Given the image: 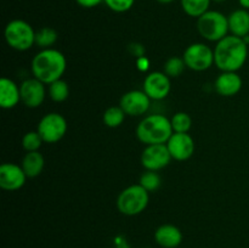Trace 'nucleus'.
Instances as JSON below:
<instances>
[{"label": "nucleus", "mask_w": 249, "mask_h": 248, "mask_svg": "<svg viewBox=\"0 0 249 248\" xmlns=\"http://www.w3.org/2000/svg\"><path fill=\"white\" fill-rule=\"evenodd\" d=\"M238 2H240V5L242 9L249 10V0H238Z\"/></svg>", "instance_id": "c756f323"}, {"label": "nucleus", "mask_w": 249, "mask_h": 248, "mask_svg": "<svg viewBox=\"0 0 249 248\" xmlns=\"http://www.w3.org/2000/svg\"><path fill=\"white\" fill-rule=\"evenodd\" d=\"M44 142L55 143L65 136L67 131V122L61 114L48 113L40 119L36 129Z\"/></svg>", "instance_id": "6e6552de"}, {"label": "nucleus", "mask_w": 249, "mask_h": 248, "mask_svg": "<svg viewBox=\"0 0 249 248\" xmlns=\"http://www.w3.org/2000/svg\"><path fill=\"white\" fill-rule=\"evenodd\" d=\"M212 1H214V2H218V4H220V2H224V1H226V0H212Z\"/></svg>", "instance_id": "2f4dec72"}, {"label": "nucleus", "mask_w": 249, "mask_h": 248, "mask_svg": "<svg viewBox=\"0 0 249 248\" xmlns=\"http://www.w3.org/2000/svg\"><path fill=\"white\" fill-rule=\"evenodd\" d=\"M172 122L163 114H150L139 123L136 136L146 145L167 143L173 135Z\"/></svg>", "instance_id": "7ed1b4c3"}, {"label": "nucleus", "mask_w": 249, "mask_h": 248, "mask_svg": "<svg viewBox=\"0 0 249 248\" xmlns=\"http://www.w3.org/2000/svg\"><path fill=\"white\" fill-rule=\"evenodd\" d=\"M148 201L150 196L147 190L143 189L140 184L130 185L119 194L117 198V208L124 215H138L145 211Z\"/></svg>", "instance_id": "39448f33"}, {"label": "nucleus", "mask_w": 249, "mask_h": 248, "mask_svg": "<svg viewBox=\"0 0 249 248\" xmlns=\"http://www.w3.org/2000/svg\"><path fill=\"white\" fill-rule=\"evenodd\" d=\"M155 240L163 248H177L182 242V232L175 225L164 224L156 230Z\"/></svg>", "instance_id": "dca6fc26"}, {"label": "nucleus", "mask_w": 249, "mask_h": 248, "mask_svg": "<svg viewBox=\"0 0 249 248\" xmlns=\"http://www.w3.org/2000/svg\"><path fill=\"white\" fill-rule=\"evenodd\" d=\"M229 18V31L231 34L240 38H246L249 34V11L246 9H237L231 12Z\"/></svg>", "instance_id": "a211bd4d"}, {"label": "nucleus", "mask_w": 249, "mask_h": 248, "mask_svg": "<svg viewBox=\"0 0 249 248\" xmlns=\"http://www.w3.org/2000/svg\"><path fill=\"white\" fill-rule=\"evenodd\" d=\"M4 35L7 45L17 51H26L36 44V32L23 19L10 21L5 27Z\"/></svg>", "instance_id": "423d86ee"}, {"label": "nucleus", "mask_w": 249, "mask_h": 248, "mask_svg": "<svg viewBox=\"0 0 249 248\" xmlns=\"http://www.w3.org/2000/svg\"><path fill=\"white\" fill-rule=\"evenodd\" d=\"M197 29L206 40L218 43L228 35L229 18L223 12L208 10L197 18Z\"/></svg>", "instance_id": "20e7f679"}, {"label": "nucleus", "mask_w": 249, "mask_h": 248, "mask_svg": "<svg viewBox=\"0 0 249 248\" xmlns=\"http://www.w3.org/2000/svg\"><path fill=\"white\" fill-rule=\"evenodd\" d=\"M185 67H186V63H185L184 58L174 56V57L168 58L167 62L164 63L163 72L169 78H178L182 74V72L185 71Z\"/></svg>", "instance_id": "b1692460"}, {"label": "nucleus", "mask_w": 249, "mask_h": 248, "mask_svg": "<svg viewBox=\"0 0 249 248\" xmlns=\"http://www.w3.org/2000/svg\"><path fill=\"white\" fill-rule=\"evenodd\" d=\"M43 142V139L38 131H28L27 134H24L23 139H22V146L27 152L38 151Z\"/></svg>", "instance_id": "bb28decb"}, {"label": "nucleus", "mask_w": 249, "mask_h": 248, "mask_svg": "<svg viewBox=\"0 0 249 248\" xmlns=\"http://www.w3.org/2000/svg\"><path fill=\"white\" fill-rule=\"evenodd\" d=\"M67 67L65 55L56 49H43L32 61V72L34 78L44 84H51L61 79Z\"/></svg>", "instance_id": "f03ea898"}, {"label": "nucleus", "mask_w": 249, "mask_h": 248, "mask_svg": "<svg viewBox=\"0 0 249 248\" xmlns=\"http://www.w3.org/2000/svg\"><path fill=\"white\" fill-rule=\"evenodd\" d=\"M167 147L173 159L186 160L194 155L195 141L187 133H173L168 140Z\"/></svg>", "instance_id": "f8f14e48"}, {"label": "nucleus", "mask_w": 249, "mask_h": 248, "mask_svg": "<svg viewBox=\"0 0 249 248\" xmlns=\"http://www.w3.org/2000/svg\"><path fill=\"white\" fill-rule=\"evenodd\" d=\"M214 87L216 92L221 96H233L242 88V78L237 74V72H223L216 78Z\"/></svg>", "instance_id": "2eb2a0df"}, {"label": "nucleus", "mask_w": 249, "mask_h": 248, "mask_svg": "<svg viewBox=\"0 0 249 248\" xmlns=\"http://www.w3.org/2000/svg\"><path fill=\"white\" fill-rule=\"evenodd\" d=\"M174 133H187L191 129L192 119L185 112H178L170 119Z\"/></svg>", "instance_id": "393cba45"}, {"label": "nucleus", "mask_w": 249, "mask_h": 248, "mask_svg": "<svg viewBox=\"0 0 249 248\" xmlns=\"http://www.w3.org/2000/svg\"><path fill=\"white\" fill-rule=\"evenodd\" d=\"M44 160L43 155L39 151H32V152H27L26 156L22 159V169L26 173L27 177H36L43 172Z\"/></svg>", "instance_id": "6ab92c4d"}, {"label": "nucleus", "mask_w": 249, "mask_h": 248, "mask_svg": "<svg viewBox=\"0 0 249 248\" xmlns=\"http://www.w3.org/2000/svg\"><path fill=\"white\" fill-rule=\"evenodd\" d=\"M157 2H160V4H170V2H173L174 0H156Z\"/></svg>", "instance_id": "7c9ffc66"}, {"label": "nucleus", "mask_w": 249, "mask_h": 248, "mask_svg": "<svg viewBox=\"0 0 249 248\" xmlns=\"http://www.w3.org/2000/svg\"><path fill=\"white\" fill-rule=\"evenodd\" d=\"M57 32L50 27H43L36 32V44L41 49H50L57 40Z\"/></svg>", "instance_id": "4be33fe9"}, {"label": "nucleus", "mask_w": 249, "mask_h": 248, "mask_svg": "<svg viewBox=\"0 0 249 248\" xmlns=\"http://www.w3.org/2000/svg\"><path fill=\"white\" fill-rule=\"evenodd\" d=\"M212 0H180L182 10L190 17H201L206 14L211 6Z\"/></svg>", "instance_id": "aec40b11"}, {"label": "nucleus", "mask_w": 249, "mask_h": 248, "mask_svg": "<svg viewBox=\"0 0 249 248\" xmlns=\"http://www.w3.org/2000/svg\"><path fill=\"white\" fill-rule=\"evenodd\" d=\"M49 95L51 100L55 102H63L68 99L70 95V87L67 83L62 79H58L56 82L49 84Z\"/></svg>", "instance_id": "5701e85b"}, {"label": "nucleus", "mask_w": 249, "mask_h": 248, "mask_svg": "<svg viewBox=\"0 0 249 248\" xmlns=\"http://www.w3.org/2000/svg\"><path fill=\"white\" fill-rule=\"evenodd\" d=\"M143 91L151 100L165 99L170 92V78L164 72H152L143 80Z\"/></svg>", "instance_id": "9b49d317"}, {"label": "nucleus", "mask_w": 249, "mask_h": 248, "mask_svg": "<svg viewBox=\"0 0 249 248\" xmlns=\"http://www.w3.org/2000/svg\"><path fill=\"white\" fill-rule=\"evenodd\" d=\"M151 99L147 96L145 91L141 90H131V91L125 92L121 97L119 106L122 107L126 116H141L146 113L150 108Z\"/></svg>", "instance_id": "9d476101"}, {"label": "nucleus", "mask_w": 249, "mask_h": 248, "mask_svg": "<svg viewBox=\"0 0 249 248\" xmlns=\"http://www.w3.org/2000/svg\"><path fill=\"white\" fill-rule=\"evenodd\" d=\"M75 2L85 9H91V7L99 6L101 2H104V0H75Z\"/></svg>", "instance_id": "c85d7f7f"}, {"label": "nucleus", "mask_w": 249, "mask_h": 248, "mask_svg": "<svg viewBox=\"0 0 249 248\" xmlns=\"http://www.w3.org/2000/svg\"><path fill=\"white\" fill-rule=\"evenodd\" d=\"M104 2L109 10L122 14L129 11L135 4V0H104Z\"/></svg>", "instance_id": "cd10ccee"}, {"label": "nucleus", "mask_w": 249, "mask_h": 248, "mask_svg": "<svg viewBox=\"0 0 249 248\" xmlns=\"http://www.w3.org/2000/svg\"><path fill=\"white\" fill-rule=\"evenodd\" d=\"M21 101L29 108H36L43 104L45 99V87L44 83L36 78H31L22 82L19 85Z\"/></svg>", "instance_id": "ddd939ff"}, {"label": "nucleus", "mask_w": 249, "mask_h": 248, "mask_svg": "<svg viewBox=\"0 0 249 248\" xmlns=\"http://www.w3.org/2000/svg\"><path fill=\"white\" fill-rule=\"evenodd\" d=\"M125 118V112L122 109L121 106H112L105 111L102 121H104L105 125L108 128H117L121 125Z\"/></svg>", "instance_id": "412c9836"}, {"label": "nucleus", "mask_w": 249, "mask_h": 248, "mask_svg": "<svg viewBox=\"0 0 249 248\" xmlns=\"http://www.w3.org/2000/svg\"><path fill=\"white\" fill-rule=\"evenodd\" d=\"M160 184H162V180H160L158 173L155 170H146L140 177V185L148 192L160 189Z\"/></svg>", "instance_id": "a878e982"}, {"label": "nucleus", "mask_w": 249, "mask_h": 248, "mask_svg": "<svg viewBox=\"0 0 249 248\" xmlns=\"http://www.w3.org/2000/svg\"><path fill=\"white\" fill-rule=\"evenodd\" d=\"M186 67L196 72L207 71L214 63V51L203 43H195L187 46L184 53Z\"/></svg>", "instance_id": "0eeeda50"}, {"label": "nucleus", "mask_w": 249, "mask_h": 248, "mask_svg": "<svg viewBox=\"0 0 249 248\" xmlns=\"http://www.w3.org/2000/svg\"><path fill=\"white\" fill-rule=\"evenodd\" d=\"M247 57V41L233 34L218 41L214 49V63L223 72H237L245 66Z\"/></svg>", "instance_id": "f257e3e1"}, {"label": "nucleus", "mask_w": 249, "mask_h": 248, "mask_svg": "<svg viewBox=\"0 0 249 248\" xmlns=\"http://www.w3.org/2000/svg\"><path fill=\"white\" fill-rule=\"evenodd\" d=\"M172 160L167 143H156V145H146V148L141 155V163L146 170H157L167 167Z\"/></svg>", "instance_id": "1a4fd4ad"}, {"label": "nucleus", "mask_w": 249, "mask_h": 248, "mask_svg": "<svg viewBox=\"0 0 249 248\" xmlns=\"http://www.w3.org/2000/svg\"><path fill=\"white\" fill-rule=\"evenodd\" d=\"M21 101L19 87L9 78L0 80V106L5 109L14 108Z\"/></svg>", "instance_id": "f3484780"}, {"label": "nucleus", "mask_w": 249, "mask_h": 248, "mask_svg": "<svg viewBox=\"0 0 249 248\" xmlns=\"http://www.w3.org/2000/svg\"><path fill=\"white\" fill-rule=\"evenodd\" d=\"M27 175L22 167L15 163H4L0 167V187L6 191H16L24 185Z\"/></svg>", "instance_id": "4468645a"}]
</instances>
